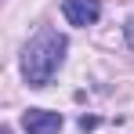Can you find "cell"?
Wrapping results in <instances>:
<instances>
[{
	"mask_svg": "<svg viewBox=\"0 0 134 134\" xmlns=\"http://www.w3.org/2000/svg\"><path fill=\"white\" fill-rule=\"evenodd\" d=\"M94 127H98L94 116H80V131H94Z\"/></svg>",
	"mask_w": 134,
	"mask_h": 134,
	"instance_id": "cell-5",
	"label": "cell"
},
{
	"mask_svg": "<svg viewBox=\"0 0 134 134\" xmlns=\"http://www.w3.org/2000/svg\"><path fill=\"white\" fill-rule=\"evenodd\" d=\"M62 15L69 25H94L102 18V4L98 0H62Z\"/></svg>",
	"mask_w": 134,
	"mask_h": 134,
	"instance_id": "cell-2",
	"label": "cell"
},
{
	"mask_svg": "<svg viewBox=\"0 0 134 134\" xmlns=\"http://www.w3.org/2000/svg\"><path fill=\"white\" fill-rule=\"evenodd\" d=\"M62 112H51V109H29L22 116V127L29 134H58L62 131Z\"/></svg>",
	"mask_w": 134,
	"mask_h": 134,
	"instance_id": "cell-3",
	"label": "cell"
},
{
	"mask_svg": "<svg viewBox=\"0 0 134 134\" xmlns=\"http://www.w3.org/2000/svg\"><path fill=\"white\" fill-rule=\"evenodd\" d=\"M123 40H127V47L134 51V15L127 18V25H123Z\"/></svg>",
	"mask_w": 134,
	"mask_h": 134,
	"instance_id": "cell-4",
	"label": "cell"
},
{
	"mask_svg": "<svg viewBox=\"0 0 134 134\" xmlns=\"http://www.w3.org/2000/svg\"><path fill=\"white\" fill-rule=\"evenodd\" d=\"M65 51H69L65 33H58V29H51V25L40 29V33L22 47V76H25V83H29V87H47L51 76L65 62Z\"/></svg>",
	"mask_w": 134,
	"mask_h": 134,
	"instance_id": "cell-1",
	"label": "cell"
}]
</instances>
